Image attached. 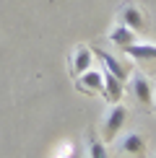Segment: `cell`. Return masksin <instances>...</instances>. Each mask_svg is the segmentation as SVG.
Wrapping results in <instances>:
<instances>
[{
  "instance_id": "12",
  "label": "cell",
  "mask_w": 156,
  "mask_h": 158,
  "mask_svg": "<svg viewBox=\"0 0 156 158\" xmlns=\"http://www.w3.org/2000/svg\"><path fill=\"white\" fill-rule=\"evenodd\" d=\"M154 106H156V91H154Z\"/></svg>"
},
{
  "instance_id": "11",
  "label": "cell",
  "mask_w": 156,
  "mask_h": 158,
  "mask_svg": "<svg viewBox=\"0 0 156 158\" xmlns=\"http://www.w3.org/2000/svg\"><path fill=\"white\" fill-rule=\"evenodd\" d=\"M89 158H109L107 153V143H102L94 135V130H89Z\"/></svg>"
},
{
  "instance_id": "9",
  "label": "cell",
  "mask_w": 156,
  "mask_h": 158,
  "mask_svg": "<svg viewBox=\"0 0 156 158\" xmlns=\"http://www.w3.org/2000/svg\"><path fill=\"white\" fill-rule=\"evenodd\" d=\"M125 55H130L135 62H151L156 60V44H148V42H133L128 47H122Z\"/></svg>"
},
{
  "instance_id": "5",
  "label": "cell",
  "mask_w": 156,
  "mask_h": 158,
  "mask_svg": "<svg viewBox=\"0 0 156 158\" xmlns=\"http://www.w3.org/2000/svg\"><path fill=\"white\" fill-rule=\"evenodd\" d=\"M91 62H94V49L78 44V47L73 49V55H70V75L73 78L83 75L86 70H91Z\"/></svg>"
},
{
  "instance_id": "10",
  "label": "cell",
  "mask_w": 156,
  "mask_h": 158,
  "mask_svg": "<svg viewBox=\"0 0 156 158\" xmlns=\"http://www.w3.org/2000/svg\"><path fill=\"white\" fill-rule=\"evenodd\" d=\"M109 42L117 44V47H128V44H133V42H138V34H135L133 29H128L125 23H117L112 31H109Z\"/></svg>"
},
{
  "instance_id": "6",
  "label": "cell",
  "mask_w": 156,
  "mask_h": 158,
  "mask_svg": "<svg viewBox=\"0 0 156 158\" xmlns=\"http://www.w3.org/2000/svg\"><path fill=\"white\" fill-rule=\"evenodd\" d=\"M94 57H99V62L104 65V70L112 73V75H117L120 81H128L130 78V68L122 60H117L115 55H109V52H104V49H94Z\"/></svg>"
},
{
  "instance_id": "1",
  "label": "cell",
  "mask_w": 156,
  "mask_h": 158,
  "mask_svg": "<svg viewBox=\"0 0 156 158\" xmlns=\"http://www.w3.org/2000/svg\"><path fill=\"white\" fill-rule=\"evenodd\" d=\"M125 119H128V106L125 104H112V109L104 114V122H102V137L104 143H112L120 130L125 127Z\"/></svg>"
},
{
  "instance_id": "4",
  "label": "cell",
  "mask_w": 156,
  "mask_h": 158,
  "mask_svg": "<svg viewBox=\"0 0 156 158\" xmlns=\"http://www.w3.org/2000/svg\"><path fill=\"white\" fill-rule=\"evenodd\" d=\"M76 88L83 91V94H91V96H102V91H104V73H99V70H86L83 75L76 78Z\"/></svg>"
},
{
  "instance_id": "3",
  "label": "cell",
  "mask_w": 156,
  "mask_h": 158,
  "mask_svg": "<svg viewBox=\"0 0 156 158\" xmlns=\"http://www.w3.org/2000/svg\"><path fill=\"white\" fill-rule=\"evenodd\" d=\"M130 94L135 96V101L141 104V106H154V85L148 81V75L143 73H130Z\"/></svg>"
},
{
  "instance_id": "7",
  "label": "cell",
  "mask_w": 156,
  "mask_h": 158,
  "mask_svg": "<svg viewBox=\"0 0 156 158\" xmlns=\"http://www.w3.org/2000/svg\"><path fill=\"white\" fill-rule=\"evenodd\" d=\"M117 150H120V153H128V156L141 158V156H146V137H143L141 132H128V135L120 140Z\"/></svg>"
},
{
  "instance_id": "2",
  "label": "cell",
  "mask_w": 156,
  "mask_h": 158,
  "mask_svg": "<svg viewBox=\"0 0 156 158\" xmlns=\"http://www.w3.org/2000/svg\"><path fill=\"white\" fill-rule=\"evenodd\" d=\"M117 18H120V23H125L128 29H133L135 34H141V31L148 29L146 13H143L135 3H122L120 8H117Z\"/></svg>"
},
{
  "instance_id": "8",
  "label": "cell",
  "mask_w": 156,
  "mask_h": 158,
  "mask_svg": "<svg viewBox=\"0 0 156 158\" xmlns=\"http://www.w3.org/2000/svg\"><path fill=\"white\" fill-rule=\"evenodd\" d=\"M102 96L107 98L109 104H120V98L125 96V81H120L117 75L104 70V91H102Z\"/></svg>"
}]
</instances>
